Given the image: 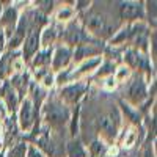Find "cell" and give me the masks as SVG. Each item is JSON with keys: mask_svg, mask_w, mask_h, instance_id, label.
<instances>
[{"mask_svg": "<svg viewBox=\"0 0 157 157\" xmlns=\"http://www.w3.org/2000/svg\"><path fill=\"white\" fill-rule=\"evenodd\" d=\"M69 109L64 105L63 102H57V101H50L46 104V107L43 110V120L44 123L52 127V129H57L60 130L61 127H64L69 123Z\"/></svg>", "mask_w": 157, "mask_h": 157, "instance_id": "obj_1", "label": "cell"}, {"mask_svg": "<svg viewBox=\"0 0 157 157\" xmlns=\"http://www.w3.org/2000/svg\"><path fill=\"white\" fill-rule=\"evenodd\" d=\"M85 27H86V30H90V33H93L94 36L102 38V39H107V38L113 39V33H116L115 32L116 27L102 13H91L90 16H86Z\"/></svg>", "mask_w": 157, "mask_h": 157, "instance_id": "obj_2", "label": "cell"}, {"mask_svg": "<svg viewBox=\"0 0 157 157\" xmlns=\"http://www.w3.org/2000/svg\"><path fill=\"white\" fill-rule=\"evenodd\" d=\"M126 96H127V101L134 105H138L148 98V90H146V83L143 80L141 75H137L134 77L132 80L129 82L127 85V90H126Z\"/></svg>", "mask_w": 157, "mask_h": 157, "instance_id": "obj_3", "label": "cell"}, {"mask_svg": "<svg viewBox=\"0 0 157 157\" xmlns=\"http://www.w3.org/2000/svg\"><path fill=\"white\" fill-rule=\"evenodd\" d=\"M39 35H41V27H33L29 30L22 43V60L30 61L36 52H39Z\"/></svg>", "mask_w": 157, "mask_h": 157, "instance_id": "obj_4", "label": "cell"}, {"mask_svg": "<svg viewBox=\"0 0 157 157\" xmlns=\"http://www.w3.org/2000/svg\"><path fill=\"white\" fill-rule=\"evenodd\" d=\"M118 124H120V120L118 116H115L113 113L109 115H102L96 120V127H98V132L107 140H112L116 137L118 132Z\"/></svg>", "mask_w": 157, "mask_h": 157, "instance_id": "obj_5", "label": "cell"}, {"mask_svg": "<svg viewBox=\"0 0 157 157\" xmlns=\"http://www.w3.org/2000/svg\"><path fill=\"white\" fill-rule=\"evenodd\" d=\"M35 116H36V112H35L32 99H24L21 104L19 115H17V124H19L21 130L29 132L35 124Z\"/></svg>", "mask_w": 157, "mask_h": 157, "instance_id": "obj_6", "label": "cell"}, {"mask_svg": "<svg viewBox=\"0 0 157 157\" xmlns=\"http://www.w3.org/2000/svg\"><path fill=\"white\" fill-rule=\"evenodd\" d=\"M145 16V6L141 2H123L120 3V17L124 21L143 19Z\"/></svg>", "mask_w": 157, "mask_h": 157, "instance_id": "obj_7", "label": "cell"}, {"mask_svg": "<svg viewBox=\"0 0 157 157\" xmlns=\"http://www.w3.org/2000/svg\"><path fill=\"white\" fill-rule=\"evenodd\" d=\"M85 90H86L85 83H72V85H68L61 90L60 98L66 105H74V104H77L83 98Z\"/></svg>", "mask_w": 157, "mask_h": 157, "instance_id": "obj_8", "label": "cell"}, {"mask_svg": "<svg viewBox=\"0 0 157 157\" xmlns=\"http://www.w3.org/2000/svg\"><path fill=\"white\" fill-rule=\"evenodd\" d=\"M71 58H72V50L69 47H63V46L57 47L55 52L52 54V60H50L52 61V68H54L52 71H55V72L64 71L68 68Z\"/></svg>", "mask_w": 157, "mask_h": 157, "instance_id": "obj_9", "label": "cell"}, {"mask_svg": "<svg viewBox=\"0 0 157 157\" xmlns=\"http://www.w3.org/2000/svg\"><path fill=\"white\" fill-rule=\"evenodd\" d=\"M66 41L71 44V46H82V44H86L90 41V38L86 36V33L78 27L75 24H71L68 27V32H66Z\"/></svg>", "mask_w": 157, "mask_h": 157, "instance_id": "obj_10", "label": "cell"}, {"mask_svg": "<svg viewBox=\"0 0 157 157\" xmlns=\"http://www.w3.org/2000/svg\"><path fill=\"white\" fill-rule=\"evenodd\" d=\"M124 61L127 63V68H135V69H143V68H148L149 69V64L146 57H143L138 50L135 49H130L124 54Z\"/></svg>", "mask_w": 157, "mask_h": 157, "instance_id": "obj_11", "label": "cell"}, {"mask_svg": "<svg viewBox=\"0 0 157 157\" xmlns=\"http://www.w3.org/2000/svg\"><path fill=\"white\" fill-rule=\"evenodd\" d=\"M101 54V49H96L94 44H82L78 46L75 54H74V60L75 61H83V60H88V58H93V57H99Z\"/></svg>", "mask_w": 157, "mask_h": 157, "instance_id": "obj_12", "label": "cell"}, {"mask_svg": "<svg viewBox=\"0 0 157 157\" xmlns=\"http://www.w3.org/2000/svg\"><path fill=\"white\" fill-rule=\"evenodd\" d=\"M99 64H102V58H101V57H93V58L83 60V61H80V66H78L77 72L71 75V78H72L74 75H80V74H85V72L93 71V69H98Z\"/></svg>", "mask_w": 157, "mask_h": 157, "instance_id": "obj_13", "label": "cell"}, {"mask_svg": "<svg viewBox=\"0 0 157 157\" xmlns=\"http://www.w3.org/2000/svg\"><path fill=\"white\" fill-rule=\"evenodd\" d=\"M2 96H3V99H5V102H6V105H8L10 112L14 113L16 105H17V98H16V91H14V88L10 86V85L6 83L5 88L2 90Z\"/></svg>", "mask_w": 157, "mask_h": 157, "instance_id": "obj_14", "label": "cell"}, {"mask_svg": "<svg viewBox=\"0 0 157 157\" xmlns=\"http://www.w3.org/2000/svg\"><path fill=\"white\" fill-rule=\"evenodd\" d=\"M33 60V66H39V68H46L47 64H50L52 60V49H44L41 52H36V55L32 58Z\"/></svg>", "mask_w": 157, "mask_h": 157, "instance_id": "obj_15", "label": "cell"}, {"mask_svg": "<svg viewBox=\"0 0 157 157\" xmlns=\"http://www.w3.org/2000/svg\"><path fill=\"white\" fill-rule=\"evenodd\" d=\"M55 38H57V32L54 27H46L44 32H41V35H39V46H43V47H47L55 41Z\"/></svg>", "mask_w": 157, "mask_h": 157, "instance_id": "obj_16", "label": "cell"}, {"mask_svg": "<svg viewBox=\"0 0 157 157\" xmlns=\"http://www.w3.org/2000/svg\"><path fill=\"white\" fill-rule=\"evenodd\" d=\"M66 152H68V157H85L86 155L83 145L78 140H72V141L68 143Z\"/></svg>", "mask_w": 157, "mask_h": 157, "instance_id": "obj_17", "label": "cell"}, {"mask_svg": "<svg viewBox=\"0 0 157 157\" xmlns=\"http://www.w3.org/2000/svg\"><path fill=\"white\" fill-rule=\"evenodd\" d=\"M16 21H17V11H16L14 8H10V10L5 11V14L2 16V21H0V24H2L3 27L14 29Z\"/></svg>", "mask_w": 157, "mask_h": 157, "instance_id": "obj_18", "label": "cell"}, {"mask_svg": "<svg viewBox=\"0 0 157 157\" xmlns=\"http://www.w3.org/2000/svg\"><path fill=\"white\" fill-rule=\"evenodd\" d=\"M115 72V63H105L104 66H101L99 68V71H98V75L99 77H104V75H112Z\"/></svg>", "mask_w": 157, "mask_h": 157, "instance_id": "obj_19", "label": "cell"}, {"mask_svg": "<svg viewBox=\"0 0 157 157\" xmlns=\"http://www.w3.org/2000/svg\"><path fill=\"white\" fill-rule=\"evenodd\" d=\"M25 152H27V145L19 143L11 149V157H25Z\"/></svg>", "mask_w": 157, "mask_h": 157, "instance_id": "obj_20", "label": "cell"}, {"mask_svg": "<svg viewBox=\"0 0 157 157\" xmlns=\"http://www.w3.org/2000/svg\"><path fill=\"white\" fill-rule=\"evenodd\" d=\"M71 17H72V10L68 6H63V10L57 14V19H60V21H68Z\"/></svg>", "mask_w": 157, "mask_h": 157, "instance_id": "obj_21", "label": "cell"}, {"mask_svg": "<svg viewBox=\"0 0 157 157\" xmlns=\"http://www.w3.org/2000/svg\"><path fill=\"white\" fill-rule=\"evenodd\" d=\"M129 74H130V69H129V68H120V69H118V72H116L115 82H116V80H118V82L124 80V78H127V77H129Z\"/></svg>", "mask_w": 157, "mask_h": 157, "instance_id": "obj_22", "label": "cell"}, {"mask_svg": "<svg viewBox=\"0 0 157 157\" xmlns=\"http://www.w3.org/2000/svg\"><path fill=\"white\" fill-rule=\"evenodd\" d=\"M27 157H47V155H44L36 146H30L27 148Z\"/></svg>", "mask_w": 157, "mask_h": 157, "instance_id": "obj_23", "label": "cell"}, {"mask_svg": "<svg viewBox=\"0 0 157 157\" xmlns=\"http://www.w3.org/2000/svg\"><path fill=\"white\" fill-rule=\"evenodd\" d=\"M104 149V145H102V141H94L93 145H91V151H93L94 155H99Z\"/></svg>", "mask_w": 157, "mask_h": 157, "instance_id": "obj_24", "label": "cell"}, {"mask_svg": "<svg viewBox=\"0 0 157 157\" xmlns=\"http://www.w3.org/2000/svg\"><path fill=\"white\" fill-rule=\"evenodd\" d=\"M0 157H3V154H2V152H0Z\"/></svg>", "mask_w": 157, "mask_h": 157, "instance_id": "obj_25", "label": "cell"}]
</instances>
